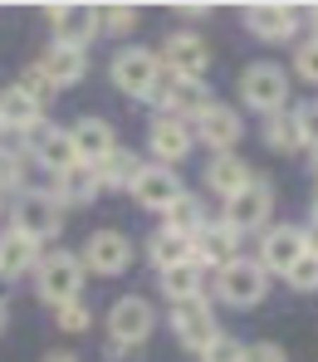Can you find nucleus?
<instances>
[{
	"instance_id": "nucleus-1",
	"label": "nucleus",
	"mask_w": 318,
	"mask_h": 362,
	"mask_svg": "<svg viewBox=\"0 0 318 362\" xmlns=\"http://www.w3.org/2000/svg\"><path fill=\"white\" fill-rule=\"evenodd\" d=\"M108 74H113V88L127 93V98H157L167 69L157 59V49H142V45H123L113 59H108Z\"/></svg>"
},
{
	"instance_id": "nucleus-2",
	"label": "nucleus",
	"mask_w": 318,
	"mask_h": 362,
	"mask_svg": "<svg viewBox=\"0 0 318 362\" xmlns=\"http://www.w3.org/2000/svg\"><path fill=\"white\" fill-rule=\"evenodd\" d=\"M10 226H15L20 235H30L35 245H49V240L64 230V226H69V221H64L59 196H54L49 186H35V191H20V196H15Z\"/></svg>"
},
{
	"instance_id": "nucleus-3",
	"label": "nucleus",
	"mask_w": 318,
	"mask_h": 362,
	"mask_svg": "<svg viewBox=\"0 0 318 362\" xmlns=\"http://www.w3.org/2000/svg\"><path fill=\"white\" fill-rule=\"evenodd\" d=\"M83 259L73 250H45L40 269H35V294L49 303V308H64L83 294Z\"/></svg>"
},
{
	"instance_id": "nucleus-4",
	"label": "nucleus",
	"mask_w": 318,
	"mask_h": 362,
	"mask_svg": "<svg viewBox=\"0 0 318 362\" xmlns=\"http://www.w3.org/2000/svg\"><path fill=\"white\" fill-rule=\"evenodd\" d=\"M220 221H225L240 240H245V235H264L269 221H274V186H269V177L254 172L250 186H245L240 196L225 201V216H220Z\"/></svg>"
},
{
	"instance_id": "nucleus-5",
	"label": "nucleus",
	"mask_w": 318,
	"mask_h": 362,
	"mask_svg": "<svg viewBox=\"0 0 318 362\" xmlns=\"http://www.w3.org/2000/svg\"><path fill=\"white\" fill-rule=\"evenodd\" d=\"M49 30H54V45H73V49H88L98 35H103V5H83V0H54L49 10Z\"/></svg>"
},
{
	"instance_id": "nucleus-6",
	"label": "nucleus",
	"mask_w": 318,
	"mask_h": 362,
	"mask_svg": "<svg viewBox=\"0 0 318 362\" xmlns=\"http://www.w3.org/2000/svg\"><path fill=\"white\" fill-rule=\"evenodd\" d=\"M235 93H240V103L245 108H254V113H279L284 103H289V74L279 69V64H269V59H259L250 64L245 74H240V83H235Z\"/></svg>"
},
{
	"instance_id": "nucleus-7",
	"label": "nucleus",
	"mask_w": 318,
	"mask_h": 362,
	"mask_svg": "<svg viewBox=\"0 0 318 362\" xmlns=\"http://www.w3.org/2000/svg\"><path fill=\"white\" fill-rule=\"evenodd\" d=\"M216 299L230 308H254L269 299V274L259 269V259H230L225 269H216Z\"/></svg>"
},
{
	"instance_id": "nucleus-8",
	"label": "nucleus",
	"mask_w": 318,
	"mask_h": 362,
	"mask_svg": "<svg viewBox=\"0 0 318 362\" xmlns=\"http://www.w3.org/2000/svg\"><path fill=\"white\" fill-rule=\"evenodd\" d=\"M25 152L49 172V177H64L69 167H78V152H73V137H69V127H59V122H35L25 137Z\"/></svg>"
},
{
	"instance_id": "nucleus-9",
	"label": "nucleus",
	"mask_w": 318,
	"mask_h": 362,
	"mask_svg": "<svg viewBox=\"0 0 318 362\" xmlns=\"http://www.w3.org/2000/svg\"><path fill=\"white\" fill-rule=\"evenodd\" d=\"M240 15H245V30H250L254 40H264V45L294 40L299 35V20H304V10L299 5H284V0H250Z\"/></svg>"
},
{
	"instance_id": "nucleus-10",
	"label": "nucleus",
	"mask_w": 318,
	"mask_h": 362,
	"mask_svg": "<svg viewBox=\"0 0 318 362\" xmlns=\"http://www.w3.org/2000/svg\"><path fill=\"white\" fill-rule=\"evenodd\" d=\"M172 333H177V343L187 348V353H206L211 348V338L220 333V323H216V303L206 299H187V303H172Z\"/></svg>"
},
{
	"instance_id": "nucleus-11",
	"label": "nucleus",
	"mask_w": 318,
	"mask_h": 362,
	"mask_svg": "<svg viewBox=\"0 0 318 362\" xmlns=\"http://www.w3.org/2000/svg\"><path fill=\"white\" fill-rule=\"evenodd\" d=\"M304 255H309V235H304L299 226H269V230L259 235V255H254V259H259V269H264L269 279H274V274L284 279Z\"/></svg>"
},
{
	"instance_id": "nucleus-12",
	"label": "nucleus",
	"mask_w": 318,
	"mask_h": 362,
	"mask_svg": "<svg viewBox=\"0 0 318 362\" xmlns=\"http://www.w3.org/2000/svg\"><path fill=\"white\" fill-rule=\"evenodd\" d=\"M78 259H83L88 274L118 279V274H127V264H132V240H127L123 230H93L83 240V250H78Z\"/></svg>"
},
{
	"instance_id": "nucleus-13",
	"label": "nucleus",
	"mask_w": 318,
	"mask_h": 362,
	"mask_svg": "<svg viewBox=\"0 0 318 362\" xmlns=\"http://www.w3.org/2000/svg\"><path fill=\"white\" fill-rule=\"evenodd\" d=\"M152 328H157L152 299H142V294L113 299V308H108V338H113V343H142V348H147Z\"/></svg>"
},
{
	"instance_id": "nucleus-14",
	"label": "nucleus",
	"mask_w": 318,
	"mask_h": 362,
	"mask_svg": "<svg viewBox=\"0 0 318 362\" xmlns=\"http://www.w3.org/2000/svg\"><path fill=\"white\" fill-rule=\"evenodd\" d=\"M216 98H211V88H206V78H182V74H167L162 78V88H157V108L167 113V118H182V122H196L206 108H211Z\"/></svg>"
},
{
	"instance_id": "nucleus-15",
	"label": "nucleus",
	"mask_w": 318,
	"mask_h": 362,
	"mask_svg": "<svg viewBox=\"0 0 318 362\" xmlns=\"http://www.w3.org/2000/svg\"><path fill=\"white\" fill-rule=\"evenodd\" d=\"M157 59H162V69H167V74H182V78H206L211 49H206V40H201V35L177 30V35H167V40H162Z\"/></svg>"
},
{
	"instance_id": "nucleus-16",
	"label": "nucleus",
	"mask_w": 318,
	"mask_h": 362,
	"mask_svg": "<svg viewBox=\"0 0 318 362\" xmlns=\"http://www.w3.org/2000/svg\"><path fill=\"white\" fill-rule=\"evenodd\" d=\"M191 132H196V142H206V147L220 157V152H230V147L240 142L245 118H240V108H230V103H211L201 118L191 122Z\"/></svg>"
},
{
	"instance_id": "nucleus-17",
	"label": "nucleus",
	"mask_w": 318,
	"mask_h": 362,
	"mask_svg": "<svg viewBox=\"0 0 318 362\" xmlns=\"http://www.w3.org/2000/svg\"><path fill=\"white\" fill-rule=\"evenodd\" d=\"M191 259L201 269H225L230 259H240V235L225 226V221H206L196 235H191Z\"/></svg>"
},
{
	"instance_id": "nucleus-18",
	"label": "nucleus",
	"mask_w": 318,
	"mask_h": 362,
	"mask_svg": "<svg viewBox=\"0 0 318 362\" xmlns=\"http://www.w3.org/2000/svg\"><path fill=\"white\" fill-rule=\"evenodd\" d=\"M147 147H152V162L177 167V162H187V152L196 147V132H191V122L157 113V118H152V127H147Z\"/></svg>"
},
{
	"instance_id": "nucleus-19",
	"label": "nucleus",
	"mask_w": 318,
	"mask_h": 362,
	"mask_svg": "<svg viewBox=\"0 0 318 362\" xmlns=\"http://www.w3.org/2000/svg\"><path fill=\"white\" fill-rule=\"evenodd\" d=\"M177 196H187V186L177 177V167H162V162H147L137 186H132V201L147 206V211H167Z\"/></svg>"
},
{
	"instance_id": "nucleus-20",
	"label": "nucleus",
	"mask_w": 318,
	"mask_h": 362,
	"mask_svg": "<svg viewBox=\"0 0 318 362\" xmlns=\"http://www.w3.org/2000/svg\"><path fill=\"white\" fill-rule=\"evenodd\" d=\"M69 137H73V152H78L83 167H98L103 157L118 152V132H113L108 118H78L73 127H69Z\"/></svg>"
},
{
	"instance_id": "nucleus-21",
	"label": "nucleus",
	"mask_w": 318,
	"mask_h": 362,
	"mask_svg": "<svg viewBox=\"0 0 318 362\" xmlns=\"http://www.w3.org/2000/svg\"><path fill=\"white\" fill-rule=\"evenodd\" d=\"M40 259H45V245H35L30 235H20V230L10 226V230L0 235V284H15V279L35 274Z\"/></svg>"
},
{
	"instance_id": "nucleus-22",
	"label": "nucleus",
	"mask_w": 318,
	"mask_h": 362,
	"mask_svg": "<svg viewBox=\"0 0 318 362\" xmlns=\"http://www.w3.org/2000/svg\"><path fill=\"white\" fill-rule=\"evenodd\" d=\"M250 167H245V157H235V152H220V157H211L206 162V191H216L220 201H230V196H240L245 186H250Z\"/></svg>"
},
{
	"instance_id": "nucleus-23",
	"label": "nucleus",
	"mask_w": 318,
	"mask_h": 362,
	"mask_svg": "<svg viewBox=\"0 0 318 362\" xmlns=\"http://www.w3.org/2000/svg\"><path fill=\"white\" fill-rule=\"evenodd\" d=\"M40 69L49 74L54 88H73V83L88 74V49H73V45H54V40H49V49L40 54Z\"/></svg>"
},
{
	"instance_id": "nucleus-24",
	"label": "nucleus",
	"mask_w": 318,
	"mask_h": 362,
	"mask_svg": "<svg viewBox=\"0 0 318 362\" xmlns=\"http://www.w3.org/2000/svg\"><path fill=\"white\" fill-rule=\"evenodd\" d=\"M54 196H59V206L69 211V206H93L98 196H103V186H98V172L93 167H69L64 177H54V186H49Z\"/></svg>"
},
{
	"instance_id": "nucleus-25",
	"label": "nucleus",
	"mask_w": 318,
	"mask_h": 362,
	"mask_svg": "<svg viewBox=\"0 0 318 362\" xmlns=\"http://www.w3.org/2000/svg\"><path fill=\"white\" fill-rule=\"evenodd\" d=\"M142 167H147V162H142L132 147H118V152L103 157L93 172H98V186H103V191H132L137 177H142Z\"/></svg>"
},
{
	"instance_id": "nucleus-26",
	"label": "nucleus",
	"mask_w": 318,
	"mask_h": 362,
	"mask_svg": "<svg viewBox=\"0 0 318 362\" xmlns=\"http://www.w3.org/2000/svg\"><path fill=\"white\" fill-rule=\"evenodd\" d=\"M157 289H162V299H172V303L201 299V294H206V269H201L196 259H191V264H172V269L157 274Z\"/></svg>"
},
{
	"instance_id": "nucleus-27",
	"label": "nucleus",
	"mask_w": 318,
	"mask_h": 362,
	"mask_svg": "<svg viewBox=\"0 0 318 362\" xmlns=\"http://www.w3.org/2000/svg\"><path fill=\"white\" fill-rule=\"evenodd\" d=\"M35 122H45V113L20 93V83H10V88L0 93V127H5V137H25Z\"/></svg>"
},
{
	"instance_id": "nucleus-28",
	"label": "nucleus",
	"mask_w": 318,
	"mask_h": 362,
	"mask_svg": "<svg viewBox=\"0 0 318 362\" xmlns=\"http://www.w3.org/2000/svg\"><path fill=\"white\" fill-rule=\"evenodd\" d=\"M147 259H152L157 274L172 269V264H191V235H177V230L157 226V230L147 235Z\"/></svg>"
},
{
	"instance_id": "nucleus-29",
	"label": "nucleus",
	"mask_w": 318,
	"mask_h": 362,
	"mask_svg": "<svg viewBox=\"0 0 318 362\" xmlns=\"http://www.w3.org/2000/svg\"><path fill=\"white\" fill-rule=\"evenodd\" d=\"M259 137H264V147H269V152H284V157L304 152V142H299V122H294V108L269 113V118L259 122Z\"/></svg>"
},
{
	"instance_id": "nucleus-30",
	"label": "nucleus",
	"mask_w": 318,
	"mask_h": 362,
	"mask_svg": "<svg viewBox=\"0 0 318 362\" xmlns=\"http://www.w3.org/2000/svg\"><path fill=\"white\" fill-rule=\"evenodd\" d=\"M206 221H211V216H206V206H201V196H196V191L177 196V201L162 211V226H167V230H177V235H196Z\"/></svg>"
},
{
	"instance_id": "nucleus-31",
	"label": "nucleus",
	"mask_w": 318,
	"mask_h": 362,
	"mask_svg": "<svg viewBox=\"0 0 318 362\" xmlns=\"http://www.w3.org/2000/svg\"><path fill=\"white\" fill-rule=\"evenodd\" d=\"M25 162H30V152H25V142L20 137H5L0 142V196H20L25 191Z\"/></svg>"
},
{
	"instance_id": "nucleus-32",
	"label": "nucleus",
	"mask_w": 318,
	"mask_h": 362,
	"mask_svg": "<svg viewBox=\"0 0 318 362\" xmlns=\"http://www.w3.org/2000/svg\"><path fill=\"white\" fill-rule=\"evenodd\" d=\"M20 93H25V98H30V103H35V108L45 113V108L54 103V93H59V88L49 83V74H45L40 64H30V69L20 74Z\"/></svg>"
},
{
	"instance_id": "nucleus-33",
	"label": "nucleus",
	"mask_w": 318,
	"mask_h": 362,
	"mask_svg": "<svg viewBox=\"0 0 318 362\" xmlns=\"http://www.w3.org/2000/svg\"><path fill=\"white\" fill-rule=\"evenodd\" d=\"M54 328H59V333H88V328H93L88 299H73V303H64V308H54Z\"/></svg>"
},
{
	"instance_id": "nucleus-34",
	"label": "nucleus",
	"mask_w": 318,
	"mask_h": 362,
	"mask_svg": "<svg viewBox=\"0 0 318 362\" xmlns=\"http://www.w3.org/2000/svg\"><path fill=\"white\" fill-rule=\"evenodd\" d=\"M137 20H142V10H137V5H103V35L127 40V35L137 30Z\"/></svg>"
},
{
	"instance_id": "nucleus-35",
	"label": "nucleus",
	"mask_w": 318,
	"mask_h": 362,
	"mask_svg": "<svg viewBox=\"0 0 318 362\" xmlns=\"http://www.w3.org/2000/svg\"><path fill=\"white\" fill-rule=\"evenodd\" d=\"M284 284L299 289V294H318V255H304V259L284 274Z\"/></svg>"
},
{
	"instance_id": "nucleus-36",
	"label": "nucleus",
	"mask_w": 318,
	"mask_h": 362,
	"mask_svg": "<svg viewBox=\"0 0 318 362\" xmlns=\"http://www.w3.org/2000/svg\"><path fill=\"white\" fill-rule=\"evenodd\" d=\"M294 122H299L304 152H318V103H299V108H294Z\"/></svg>"
},
{
	"instance_id": "nucleus-37",
	"label": "nucleus",
	"mask_w": 318,
	"mask_h": 362,
	"mask_svg": "<svg viewBox=\"0 0 318 362\" xmlns=\"http://www.w3.org/2000/svg\"><path fill=\"white\" fill-rule=\"evenodd\" d=\"M294 78H304V83L318 88V45L314 40H304V45L294 49Z\"/></svg>"
},
{
	"instance_id": "nucleus-38",
	"label": "nucleus",
	"mask_w": 318,
	"mask_h": 362,
	"mask_svg": "<svg viewBox=\"0 0 318 362\" xmlns=\"http://www.w3.org/2000/svg\"><path fill=\"white\" fill-rule=\"evenodd\" d=\"M240 353H245V348H240L230 333H216V338H211V348L201 353V362H240Z\"/></svg>"
},
{
	"instance_id": "nucleus-39",
	"label": "nucleus",
	"mask_w": 318,
	"mask_h": 362,
	"mask_svg": "<svg viewBox=\"0 0 318 362\" xmlns=\"http://www.w3.org/2000/svg\"><path fill=\"white\" fill-rule=\"evenodd\" d=\"M103 353H108V362H142L147 353H142V343H103Z\"/></svg>"
},
{
	"instance_id": "nucleus-40",
	"label": "nucleus",
	"mask_w": 318,
	"mask_h": 362,
	"mask_svg": "<svg viewBox=\"0 0 318 362\" xmlns=\"http://www.w3.org/2000/svg\"><path fill=\"white\" fill-rule=\"evenodd\" d=\"M240 362H289V358H284V348H274V343H250V348L240 353Z\"/></svg>"
},
{
	"instance_id": "nucleus-41",
	"label": "nucleus",
	"mask_w": 318,
	"mask_h": 362,
	"mask_svg": "<svg viewBox=\"0 0 318 362\" xmlns=\"http://www.w3.org/2000/svg\"><path fill=\"white\" fill-rule=\"evenodd\" d=\"M177 15H182V20H206V15H211V5H201V0H187V5H177Z\"/></svg>"
},
{
	"instance_id": "nucleus-42",
	"label": "nucleus",
	"mask_w": 318,
	"mask_h": 362,
	"mask_svg": "<svg viewBox=\"0 0 318 362\" xmlns=\"http://www.w3.org/2000/svg\"><path fill=\"white\" fill-rule=\"evenodd\" d=\"M45 362H83V358H78V353H49Z\"/></svg>"
},
{
	"instance_id": "nucleus-43",
	"label": "nucleus",
	"mask_w": 318,
	"mask_h": 362,
	"mask_svg": "<svg viewBox=\"0 0 318 362\" xmlns=\"http://www.w3.org/2000/svg\"><path fill=\"white\" fill-rule=\"evenodd\" d=\"M304 15H309V20H314V45H318V5H309V10H304Z\"/></svg>"
},
{
	"instance_id": "nucleus-44",
	"label": "nucleus",
	"mask_w": 318,
	"mask_h": 362,
	"mask_svg": "<svg viewBox=\"0 0 318 362\" xmlns=\"http://www.w3.org/2000/svg\"><path fill=\"white\" fill-rule=\"evenodd\" d=\"M309 216H314V226H318V186H314V206H309Z\"/></svg>"
},
{
	"instance_id": "nucleus-45",
	"label": "nucleus",
	"mask_w": 318,
	"mask_h": 362,
	"mask_svg": "<svg viewBox=\"0 0 318 362\" xmlns=\"http://www.w3.org/2000/svg\"><path fill=\"white\" fill-rule=\"evenodd\" d=\"M5 318H10V313H5V303H0V333H5Z\"/></svg>"
},
{
	"instance_id": "nucleus-46",
	"label": "nucleus",
	"mask_w": 318,
	"mask_h": 362,
	"mask_svg": "<svg viewBox=\"0 0 318 362\" xmlns=\"http://www.w3.org/2000/svg\"><path fill=\"white\" fill-rule=\"evenodd\" d=\"M314 181H318V152H314Z\"/></svg>"
},
{
	"instance_id": "nucleus-47",
	"label": "nucleus",
	"mask_w": 318,
	"mask_h": 362,
	"mask_svg": "<svg viewBox=\"0 0 318 362\" xmlns=\"http://www.w3.org/2000/svg\"><path fill=\"white\" fill-rule=\"evenodd\" d=\"M0 211H5V196H0Z\"/></svg>"
},
{
	"instance_id": "nucleus-48",
	"label": "nucleus",
	"mask_w": 318,
	"mask_h": 362,
	"mask_svg": "<svg viewBox=\"0 0 318 362\" xmlns=\"http://www.w3.org/2000/svg\"><path fill=\"white\" fill-rule=\"evenodd\" d=\"M0 142H5V127H0Z\"/></svg>"
}]
</instances>
